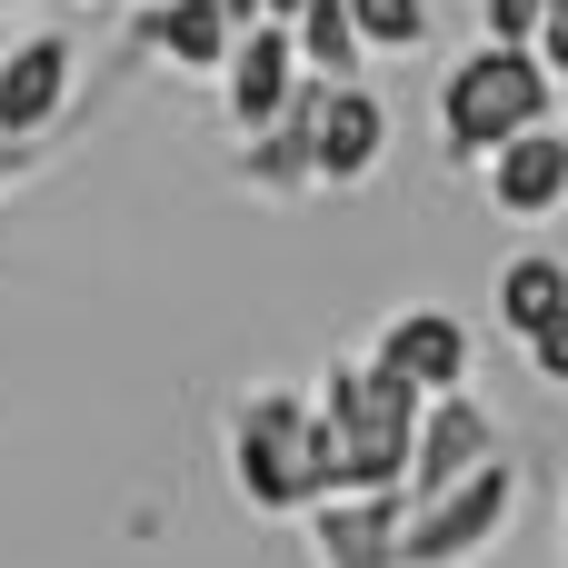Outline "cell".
<instances>
[{
  "label": "cell",
  "mask_w": 568,
  "mask_h": 568,
  "mask_svg": "<svg viewBox=\"0 0 568 568\" xmlns=\"http://www.w3.org/2000/svg\"><path fill=\"white\" fill-rule=\"evenodd\" d=\"M310 429H320V479L329 489H399L409 429H419V389L369 369V359H329V379L310 399Z\"/></svg>",
  "instance_id": "6da1fadb"
},
{
  "label": "cell",
  "mask_w": 568,
  "mask_h": 568,
  "mask_svg": "<svg viewBox=\"0 0 568 568\" xmlns=\"http://www.w3.org/2000/svg\"><path fill=\"white\" fill-rule=\"evenodd\" d=\"M230 489L260 519H300L310 499H329L320 429H310V389H250L230 409Z\"/></svg>",
  "instance_id": "7a4b0ae2"
},
{
  "label": "cell",
  "mask_w": 568,
  "mask_h": 568,
  "mask_svg": "<svg viewBox=\"0 0 568 568\" xmlns=\"http://www.w3.org/2000/svg\"><path fill=\"white\" fill-rule=\"evenodd\" d=\"M559 110V80L539 70V50H509V40H479L449 80H439V150L459 170H479V150H499L509 130L549 120Z\"/></svg>",
  "instance_id": "3957f363"
},
{
  "label": "cell",
  "mask_w": 568,
  "mask_h": 568,
  "mask_svg": "<svg viewBox=\"0 0 568 568\" xmlns=\"http://www.w3.org/2000/svg\"><path fill=\"white\" fill-rule=\"evenodd\" d=\"M519 499H529V479H519L509 449L479 459L469 479L409 499V509H399V568H469V559H489V549L519 529Z\"/></svg>",
  "instance_id": "277c9868"
},
{
  "label": "cell",
  "mask_w": 568,
  "mask_h": 568,
  "mask_svg": "<svg viewBox=\"0 0 568 568\" xmlns=\"http://www.w3.org/2000/svg\"><path fill=\"white\" fill-rule=\"evenodd\" d=\"M290 120H300V150H310V190H349V180H369L379 150H389V100L359 90V80H310V70H300Z\"/></svg>",
  "instance_id": "5b68a950"
},
{
  "label": "cell",
  "mask_w": 568,
  "mask_h": 568,
  "mask_svg": "<svg viewBox=\"0 0 568 568\" xmlns=\"http://www.w3.org/2000/svg\"><path fill=\"white\" fill-rule=\"evenodd\" d=\"M479 459H499V419H489L469 389H439V399H419V429H409V469H399V499H429V489L469 479Z\"/></svg>",
  "instance_id": "8992f818"
},
{
  "label": "cell",
  "mask_w": 568,
  "mask_h": 568,
  "mask_svg": "<svg viewBox=\"0 0 568 568\" xmlns=\"http://www.w3.org/2000/svg\"><path fill=\"white\" fill-rule=\"evenodd\" d=\"M469 320L459 310H389L379 320V339H369V369H389V379H409L419 399H439V389H469Z\"/></svg>",
  "instance_id": "52a82bcc"
},
{
  "label": "cell",
  "mask_w": 568,
  "mask_h": 568,
  "mask_svg": "<svg viewBox=\"0 0 568 568\" xmlns=\"http://www.w3.org/2000/svg\"><path fill=\"white\" fill-rule=\"evenodd\" d=\"M479 170H489V210H509V220H559L568 210V130L559 120L509 130L499 150H479Z\"/></svg>",
  "instance_id": "ba28073f"
},
{
  "label": "cell",
  "mask_w": 568,
  "mask_h": 568,
  "mask_svg": "<svg viewBox=\"0 0 568 568\" xmlns=\"http://www.w3.org/2000/svg\"><path fill=\"white\" fill-rule=\"evenodd\" d=\"M300 90V50H290V20H240L230 50H220V100L240 130H270Z\"/></svg>",
  "instance_id": "9c48e42d"
},
{
  "label": "cell",
  "mask_w": 568,
  "mask_h": 568,
  "mask_svg": "<svg viewBox=\"0 0 568 568\" xmlns=\"http://www.w3.org/2000/svg\"><path fill=\"white\" fill-rule=\"evenodd\" d=\"M70 80H80V50L60 30H30L0 60V140H50L70 120Z\"/></svg>",
  "instance_id": "30bf717a"
},
{
  "label": "cell",
  "mask_w": 568,
  "mask_h": 568,
  "mask_svg": "<svg viewBox=\"0 0 568 568\" xmlns=\"http://www.w3.org/2000/svg\"><path fill=\"white\" fill-rule=\"evenodd\" d=\"M399 509H409L399 489H329L300 519H310L320 568H399Z\"/></svg>",
  "instance_id": "8fae6325"
},
{
  "label": "cell",
  "mask_w": 568,
  "mask_h": 568,
  "mask_svg": "<svg viewBox=\"0 0 568 568\" xmlns=\"http://www.w3.org/2000/svg\"><path fill=\"white\" fill-rule=\"evenodd\" d=\"M130 30H140V50H160L170 70H220V50H230L240 20H230L220 0H140Z\"/></svg>",
  "instance_id": "7c38bea8"
},
{
  "label": "cell",
  "mask_w": 568,
  "mask_h": 568,
  "mask_svg": "<svg viewBox=\"0 0 568 568\" xmlns=\"http://www.w3.org/2000/svg\"><path fill=\"white\" fill-rule=\"evenodd\" d=\"M559 320H568V260L519 250V260L499 270V329H509V339H539V329H559Z\"/></svg>",
  "instance_id": "4fadbf2b"
},
{
  "label": "cell",
  "mask_w": 568,
  "mask_h": 568,
  "mask_svg": "<svg viewBox=\"0 0 568 568\" xmlns=\"http://www.w3.org/2000/svg\"><path fill=\"white\" fill-rule=\"evenodd\" d=\"M290 50H300L310 80H359V60H369L339 0H300V10H290Z\"/></svg>",
  "instance_id": "5bb4252c"
},
{
  "label": "cell",
  "mask_w": 568,
  "mask_h": 568,
  "mask_svg": "<svg viewBox=\"0 0 568 568\" xmlns=\"http://www.w3.org/2000/svg\"><path fill=\"white\" fill-rule=\"evenodd\" d=\"M240 180L270 190V200H300L310 190V150H300V120L280 110L270 130H240Z\"/></svg>",
  "instance_id": "9a60e30c"
},
{
  "label": "cell",
  "mask_w": 568,
  "mask_h": 568,
  "mask_svg": "<svg viewBox=\"0 0 568 568\" xmlns=\"http://www.w3.org/2000/svg\"><path fill=\"white\" fill-rule=\"evenodd\" d=\"M359 50H419L429 40V0H339Z\"/></svg>",
  "instance_id": "2e32d148"
},
{
  "label": "cell",
  "mask_w": 568,
  "mask_h": 568,
  "mask_svg": "<svg viewBox=\"0 0 568 568\" xmlns=\"http://www.w3.org/2000/svg\"><path fill=\"white\" fill-rule=\"evenodd\" d=\"M479 10H489V40H509V50H529V40H539V20H549L559 0H479Z\"/></svg>",
  "instance_id": "e0dca14e"
},
{
  "label": "cell",
  "mask_w": 568,
  "mask_h": 568,
  "mask_svg": "<svg viewBox=\"0 0 568 568\" xmlns=\"http://www.w3.org/2000/svg\"><path fill=\"white\" fill-rule=\"evenodd\" d=\"M519 349H529V369H539L549 389L568 379V320H559V329H539V339H519Z\"/></svg>",
  "instance_id": "ac0fdd59"
},
{
  "label": "cell",
  "mask_w": 568,
  "mask_h": 568,
  "mask_svg": "<svg viewBox=\"0 0 568 568\" xmlns=\"http://www.w3.org/2000/svg\"><path fill=\"white\" fill-rule=\"evenodd\" d=\"M40 160H50V140H0V190H20Z\"/></svg>",
  "instance_id": "d6986e66"
},
{
  "label": "cell",
  "mask_w": 568,
  "mask_h": 568,
  "mask_svg": "<svg viewBox=\"0 0 568 568\" xmlns=\"http://www.w3.org/2000/svg\"><path fill=\"white\" fill-rule=\"evenodd\" d=\"M290 10H300V0H260V20H290Z\"/></svg>",
  "instance_id": "ffe728a7"
},
{
  "label": "cell",
  "mask_w": 568,
  "mask_h": 568,
  "mask_svg": "<svg viewBox=\"0 0 568 568\" xmlns=\"http://www.w3.org/2000/svg\"><path fill=\"white\" fill-rule=\"evenodd\" d=\"M220 10H230V20H260V0H220Z\"/></svg>",
  "instance_id": "44dd1931"
},
{
  "label": "cell",
  "mask_w": 568,
  "mask_h": 568,
  "mask_svg": "<svg viewBox=\"0 0 568 568\" xmlns=\"http://www.w3.org/2000/svg\"><path fill=\"white\" fill-rule=\"evenodd\" d=\"M0 10H10V0H0Z\"/></svg>",
  "instance_id": "7402d4cb"
}]
</instances>
